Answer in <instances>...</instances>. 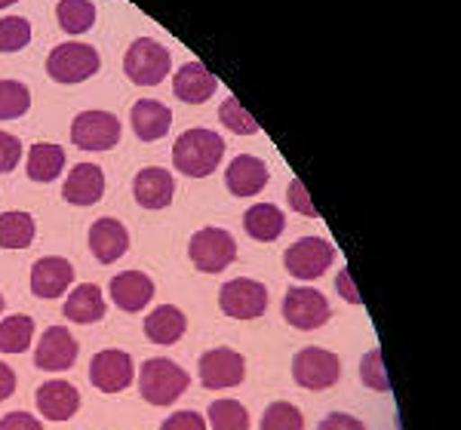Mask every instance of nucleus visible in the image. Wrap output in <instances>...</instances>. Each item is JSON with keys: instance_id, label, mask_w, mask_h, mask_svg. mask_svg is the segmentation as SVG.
Wrapping results in <instances>:
<instances>
[{"instance_id": "c85d7f7f", "label": "nucleus", "mask_w": 461, "mask_h": 430, "mask_svg": "<svg viewBox=\"0 0 461 430\" xmlns=\"http://www.w3.org/2000/svg\"><path fill=\"white\" fill-rule=\"evenodd\" d=\"M56 16H59L62 31L84 34L95 25V4L93 0H59Z\"/></svg>"}, {"instance_id": "a211bd4d", "label": "nucleus", "mask_w": 461, "mask_h": 430, "mask_svg": "<svg viewBox=\"0 0 461 430\" xmlns=\"http://www.w3.org/2000/svg\"><path fill=\"white\" fill-rule=\"evenodd\" d=\"M130 249V231L117 219H99L89 228V252L95 255V262L114 264L117 258L126 255Z\"/></svg>"}, {"instance_id": "0eeeda50", "label": "nucleus", "mask_w": 461, "mask_h": 430, "mask_svg": "<svg viewBox=\"0 0 461 430\" xmlns=\"http://www.w3.org/2000/svg\"><path fill=\"white\" fill-rule=\"evenodd\" d=\"M332 258H336V246L323 237H302L286 249L284 264L295 280H317L330 271Z\"/></svg>"}, {"instance_id": "39448f33", "label": "nucleus", "mask_w": 461, "mask_h": 430, "mask_svg": "<svg viewBox=\"0 0 461 430\" xmlns=\"http://www.w3.org/2000/svg\"><path fill=\"white\" fill-rule=\"evenodd\" d=\"M188 255L197 271L219 273L237 258V240L225 231V228H203V231H197L191 237Z\"/></svg>"}, {"instance_id": "c03bdc74", "label": "nucleus", "mask_w": 461, "mask_h": 430, "mask_svg": "<svg viewBox=\"0 0 461 430\" xmlns=\"http://www.w3.org/2000/svg\"><path fill=\"white\" fill-rule=\"evenodd\" d=\"M0 314H4V295H0Z\"/></svg>"}, {"instance_id": "7ed1b4c3", "label": "nucleus", "mask_w": 461, "mask_h": 430, "mask_svg": "<svg viewBox=\"0 0 461 430\" xmlns=\"http://www.w3.org/2000/svg\"><path fill=\"white\" fill-rule=\"evenodd\" d=\"M173 68V56L154 37H139L123 56V71L136 86H158Z\"/></svg>"}, {"instance_id": "c9c22d12", "label": "nucleus", "mask_w": 461, "mask_h": 430, "mask_svg": "<svg viewBox=\"0 0 461 430\" xmlns=\"http://www.w3.org/2000/svg\"><path fill=\"white\" fill-rule=\"evenodd\" d=\"M19 160H22V142L13 132L0 130V173H13Z\"/></svg>"}, {"instance_id": "f3484780", "label": "nucleus", "mask_w": 461, "mask_h": 430, "mask_svg": "<svg viewBox=\"0 0 461 430\" xmlns=\"http://www.w3.org/2000/svg\"><path fill=\"white\" fill-rule=\"evenodd\" d=\"M111 292V301H114L121 310H130V314H139L151 305L154 299V280L148 277L142 271H123L111 280L108 286Z\"/></svg>"}, {"instance_id": "473e14b6", "label": "nucleus", "mask_w": 461, "mask_h": 430, "mask_svg": "<svg viewBox=\"0 0 461 430\" xmlns=\"http://www.w3.org/2000/svg\"><path fill=\"white\" fill-rule=\"evenodd\" d=\"M219 121L225 123L230 132H237V136H252V132H258V121L234 99V95H228V99L221 102Z\"/></svg>"}, {"instance_id": "f257e3e1", "label": "nucleus", "mask_w": 461, "mask_h": 430, "mask_svg": "<svg viewBox=\"0 0 461 430\" xmlns=\"http://www.w3.org/2000/svg\"><path fill=\"white\" fill-rule=\"evenodd\" d=\"M225 157V142H221L219 132L194 126V130H185L173 145V163L182 175L188 179H206L215 173V166Z\"/></svg>"}, {"instance_id": "ea45409f", "label": "nucleus", "mask_w": 461, "mask_h": 430, "mask_svg": "<svg viewBox=\"0 0 461 430\" xmlns=\"http://www.w3.org/2000/svg\"><path fill=\"white\" fill-rule=\"evenodd\" d=\"M317 430H366V427H363V421L354 418V415L332 412V415H326V418L320 421Z\"/></svg>"}, {"instance_id": "412c9836", "label": "nucleus", "mask_w": 461, "mask_h": 430, "mask_svg": "<svg viewBox=\"0 0 461 430\" xmlns=\"http://www.w3.org/2000/svg\"><path fill=\"white\" fill-rule=\"evenodd\" d=\"M267 179H271V173H267L265 160L252 157V154H237L225 173V184L234 197L258 194V191L267 184Z\"/></svg>"}, {"instance_id": "dca6fc26", "label": "nucleus", "mask_w": 461, "mask_h": 430, "mask_svg": "<svg viewBox=\"0 0 461 430\" xmlns=\"http://www.w3.org/2000/svg\"><path fill=\"white\" fill-rule=\"evenodd\" d=\"M105 194V173L99 163H77L62 184V197L71 206H93Z\"/></svg>"}, {"instance_id": "1a4fd4ad", "label": "nucleus", "mask_w": 461, "mask_h": 430, "mask_svg": "<svg viewBox=\"0 0 461 430\" xmlns=\"http://www.w3.org/2000/svg\"><path fill=\"white\" fill-rule=\"evenodd\" d=\"M219 308L234 320H256L267 310V289L249 277L228 280L219 289Z\"/></svg>"}, {"instance_id": "a878e982", "label": "nucleus", "mask_w": 461, "mask_h": 430, "mask_svg": "<svg viewBox=\"0 0 461 430\" xmlns=\"http://www.w3.org/2000/svg\"><path fill=\"white\" fill-rule=\"evenodd\" d=\"M65 169V148L62 145H50V142H41V145H32L28 151V179L32 182H56Z\"/></svg>"}, {"instance_id": "4be33fe9", "label": "nucleus", "mask_w": 461, "mask_h": 430, "mask_svg": "<svg viewBox=\"0 0 461 430\" xmlns=\"http://www.w3.org/2000/svg\"><path fill=\"white\" fill-rule=\"evenodd\" d=\"M132 130L142 142H158L173 126V111L158 99H139L132 105Z\"/></svg>"}, {"instance_id": "393cba45", "label": "nucleus", "mask_w": 461, "mask_h": 430, "mask_svg": "<svg viewBox=\"0 0 461 430\" xmlns=\"http://www.w3.org/2000/svg\"><path fill=\"white\" fill-rule=\"evenodd\" d=\"M243 228H247V234L252 237V240L271 243V240H277V237L284 234L286 215L280 212L274 203H256V206H249V210L243 212Z\"/></svg>"}, {"instance_id": "c756f323", "label": "nucleus", "mask_w": 461, "mask_h": 430, "mask_svg": "<svg viewBox=\"0 0 461 430\" xmlns=\"http://www.w3.org/2000/svg\"><path fill=\"white\" fill-rule=\"evenodd\" d=\"M32 108V90L22 80H0V121H16Z\"/></svg>"}, {"instance_id": "9d476101", "label": "nucleus", "mask_w": 461, "mask_h": 430, "mask_svg": "<svg viewBox=\"0 0 461 430\" xmlns=\"http://www.w3.org/2000/svg\"><path fill=\"white\" fill-rule=\"evenodd\" d=\"M136 378V366H132V357L126 351H117V347H108V351H99L89 363V381L102 390V394H121L132 384Z\"/></svg>"}, {"instance_id": "79ce46f5", "label": "nucleus", "mask_w": 461, "mask_h": 430, "mask_svg": "<svg viewBox=\"0 0 461 430\" xmlns=\"http://www.w3.org/2000/svg\"><path fill=\"white\" fill-rule=\"evenodd\" d=\"M339 292L345 295L348 301H354V305H360V292L354 289V283H351V273L348 271H341L339 273Z\"/></svg>"}, {"instance_id": "20e7f679", "label": "nucleus", "mask_w": 461, "mask_h": 430, "mask_svg": "<svg viewBox=\"0 0 461 430\" xmlns=\"http://www.w3.org/2000/svg\"><path fill=\"white\" fill-rule=\"evenodd\" d=\"M102 68V58L89 43H59L47 56V74L56 84H80Z\"/></svg>"}, {"instance_id": "5701e85b", "label": "nucleus", "mask_w": 461, "mask_h": 430, "mask_svg": "<svg viewBox=\"0 0 461 430\" xmlns=\"http://www.w3.org/2000/svg\"><path fill=\"white\" fill-rule=\"evenodd\" d=\"M188 329V317L176 305H160L145 317V338L154 345H176Z\"/></svg>"}, {"instance_id": "ddd939ff", "label": "nucleus", "mask_w": 461, "mask_h": 430, "mask_svg": "<svg viewBox=\"0 0 461 430\" xmlns=\"http://www.w3.org/2000/svg\"><path fill=\"white\" fill-rule=\"evenodd\" d=\"M77 360V341L65 326H50L34 347V363L43 372H65Z\"/></svg>"}, {"instance_id": "bb28decb", "label": "nucleus", "mask_w": 461, "mask_h": 430, "mask_svg": "<svg viewBox=\"0 0 461 430\" xmlns=\"http://www.w3.org/2000/svg\"><path fill=\"white\" fill-rule=\"evenodd\" d=\"M37 221L32 212H4L0 215V249H28L34 243Z\"/></svg>"}, {"instance_id": "37998d69", "label": "nucleus", "mask_w": 461, "mask_h": 430, "mask_svg": "<svg viewBox=\"0 0 461 430\" xmlns=\"http://www.w3.org/2000/svg\"><path fill=\"white\" fill-rule=\"evenodd\" d=\"M16 0H0V10H6V6H13Z\"/></svg>"}, {"instance_id": "f8f14e48", "label": "nucleus", "mask_w": 461, "mask_h": 430, "mask_svg": "<svg viewBox=\"0 0 461 430\" xmlns=\"http://www.w3.org/2000/svg\"><path fill=\"white\" fill-rule=\"evenodd\" d=\"M247 378V363L230 347H212L200 357V381L206 390L237 388Z\"/></svg>"}, {"instance_id": "423d86ee", "label": "nucleus", "mask_w": 461, "mask_h": 430, "mask_svg": "<svg viewBox=\"0 0 461 430\" xmlns=\"http://www.w3.org/2000/svg\"><path fill=\"white\" fill-rule=\"evenodd\" d=\"M121 121L111 111H80L71 123V142L80 151H111L121 142Z\"/></svg>"}, {"instance_id": "aec40b11", "label": "nucleus", "mask_w": 461, "mask_h": 430, "mask_svg": "<svg viewBox=\"0 0 461 430\" xmlns=\"http://www.w3.org/2000/svg\"><path fill=\"white\" fill-rule=\"evenodd\" d=\"M132 197H136L139 206L145 210H167L176 197V182L167 169L160 166H151V169H142L132 182Z\"/></svg>"}, {"instance_id": "e433bc0d", "label": "nucleus", "mask_w": 461, "mask_h": 430, "mask_svg": "<svg viewBox=\"0 0 461 430\" xmlns=\"http://www.w3.org/2000/svg\"><path fill=\"white\" fill-rule=\"evenodd\" d=\"M160 430H206V421L200 412H176L163 421Z\"/></svg>"}, {"instance_id": "7c9ffc66", "label": "nucleus", "mask_w": 461, "mask_h": 430, "mask_svg": "<svg viewBox=\"0 0 461 430\" xmlns=\"http://www.w3.org/2000/svg\"><path fill=\"white\" fill-rule=\"evenodd\" d=\"M212 430H249V412L237 399H215L210 406Z\"/></svg>"}, {"instance_id": "b1692460", "label": "nucleus", "mask_w": 461, "mask_h": 430, "mask_svg": "<svg viewBox=\"0 0 461 430\" xmlns=\"http://www.w3.org/2000/svg\"><path fill=\"white\" fill-rule=\"evenodd\" d=\"M62 314L68 317L71 323H80V326L99 323L102 317H105V295H102V289L95 283H80L68 295Z\"/></svg>"}, {"instance_id": "4c0bfd02", "label": "nucleus", "mask_w": 461, "mask_h": 430, "mask_svg": "<svg viewBox=\"0 0 461 430\" xmlns=\"http://www.w3.org/2000/svg\"><path fill=\"white\" fill-rule=\"evenodd\" d=\"M289 206H293L295 212L308 215V219H314V215H317V210H314V203H311V197H308V191H304L302 179L289 182Z\"/></svg>"}, {"instance_id": "72a5a7b5", "label": "nucleus", "mask_w": 461, "mask_h": 430, "mask_svg": "<svg viewBox=\"0 0 461 430\" xmlns=\"http://www.w3.org/2000/svg\"><path fill=\"white\" fill-rule=\"evenodd\" d=\"M262 430H304V418L293 403L280 399V403H271L265 409Z\"/></svg>"}, {"instance_id": "a19ab883", "label": "nucleus", "mask_w": 461, "mask_h": 430, "mask_svg": "<svg viewBox=\"0 0 461 430\" xmlns=\"http://www.w3.org/2000/svg\"><path fill=\"white\" fill-rule=\"evenodd\" d=\"M13 394H16V372H13L10 363H0V403Z\"/></svg>"}, {"instance_id": "6ab92c4d", "label": "nucleus", "mask_w": 461, "mask_h": 430, "mask_svg": "<svg viewBox=\"0 0 461 430\" xmlns=\"http://www.w3.org/2000/svg\"><path fill=\"white\" fill-rule=\"evenodd\" d=\"M215 90H219V80H215V74L203 62L182 65L173 77V93L182 102H188V105H203L206 99H212Z\"/></svg>"}, {"instance_id": "f704fd0d", "label": "nucleus", "mask_w": 461, "mask_h": 430, "mask_svg": "<svg viewBox=\"0 0 461 430\" xmlns=\"http://www.w3.org/2000/svg\"><path fill=\"white\" fill-rule=\"evenodd\" d=\"M360 378L366 381V388H373V390H391V381H388V372H384V360H382V351H378V347L363 357Z\"/></svg>"}, {"instance_id": "58836bf2", "label": "nucleus", "mask_w": 461, "mask_h": 430, "mask_svg": "<svg viewBox=\"0 0 461 430\" xmlns=\"http://www.w3.org/2000/svg\"><path fill=\"white\" fill-rule=\"evenodd\" d=\"M0 430H43V425L32 412H10L0 418Z\"/></svg>"}, {"instance_id": "2eb2a0df", "label": "nucleus", "mask_w": 461, "mask_h": 430, "mask_svg": "<svg viewBox=\"0 0 461 430\" xmlns=\"http://www.w3.org/2000/svg\"><path fill=\"white\" fill-rule=\"evenodd\" d=\"M37 412L50 421H71L80 412V394L71 381L53 378L37 388Z\"/></svg>"}, {"instance_id": "4468645a", "label": "nucleus", "mask_w": 461, "mask_h": 430, "mask_svg": "<svg viewBox=\"0 0 461 430\" xmlns=\"http://www.w3.org/2000/svg\"><path fill=\"white\" fill-rule=\"evenodd\" d=\"M74 283V264L62 255H43L32 268V292L37 299H59Z\"/></svg>"}, {"instance_id": "f03ea898", "label": "nucleus", "mask_w": 461, "mask_h": 430, "mask_svg": "<svg viewBox=\"0 0 461 430\" xmlns=\"http://www.w3.org/2000/svg\"><path fill=\"white\" fill-rule=\"evenodd\" d=\"M188 384L191 375L167 357L142 363V372H139V390L151 406H173L188 390Z\"/></svg>"}, {"instance_id": "2f4dec72", "label": "nucleus", "mask_w": 461, "mask_h": 430, "mask_svg": "<svg viewBox=\"0 0 461 430\" xmlns=\"http://www.w3.org/2000/svg\"><path fill=\"white\" fill-rule=\"evenodd\" d=\"M32 40V22L25 16L0 19V53H19Z\"/></svg>"}, {"instance_id": "9b49d317", "label": "nucleus", "mask_w": 461, "mask_h": 430, "mask_svg": "<svg viewBox=\"0 0 461 430\" xmlns=\"http://www.w3.org/2000/svg\"><path fill=\"white\" fill-rule=\"evenodd\" d=\"M284 317L289 326L295 329H320L326 320H330V301H326L323 292L311 286H293L284 299Z\"/></svg>"}, {"instance_id": "6e6552de", "label": "nucleus", "mask_w": 461, "mask_h": 430, "mask_svg": "<svg viewBox=\"0 0 461 430\" xmlns=\"http://www.w3.org/2000/svg\"><path fill=\"white\" fill-rule=\"evenodd\" d=\"M341 360L323 347H304L293 360V378L304 390H326L339 381Z\"/></svg>"}, {"instance_id": "cd10ccee", "label": "nucleus", "mask_w": 461, "mask_h": 430, "mask_svg": "<svg viewBox=\"0 0 461 430\" xmlns=\"http://www.w3.org/2000/svg\"><path fill=\"white\" fill-rule=\"evenodd\" d=\"M34 338V320L28 314H10L0 323V354H25Z\"/></svg>"}]
</instances>
